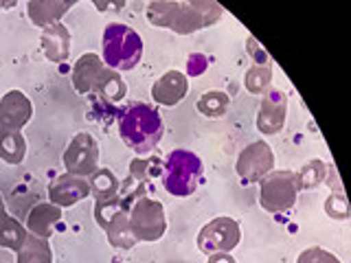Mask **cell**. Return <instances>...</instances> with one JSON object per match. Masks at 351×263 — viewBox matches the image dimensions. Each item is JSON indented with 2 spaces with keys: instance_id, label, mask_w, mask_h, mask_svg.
I'll return each mask as SVG.
<instances>
[{
  "instance_id": "cell-1",
  "label": "cell",
  "mask_w": 351,
  "mask_h": 263,
  "mask_svg": "<svg viewBox=\"0 0 351 263\" xmlns=\"http://www.w3.org/2000/svg\"><path fill=\"white\" fill-rule=\"evenodd\" d=\"M152 27L169 29L178 36H191L217 25L224 9L211 0H154L145 9Z\"/></svg>"
},
{
  "instance_id": "cell-2",
  "label": "cell",
  "mask_w": 351,
  "mask_h": 263,
  "mask_svg": "<svg viewBox=\"0 0 351 263\" xmlns=\"http://www.w3.org/2000/svg\"><path fill=\"white\" fill-rule=\"evenodd\" d=\"M165 134V123L162 116L158 112V108H154L149 103H130L123 114L119 118V136L125 145L138 153V156H145V153L154 151L162 140Z\"/></svg>"
},
{
  "instance_id": "cell-3",
  "label": "cell",
  "mask_w": 351,
  "mask_h": 263,
  "mask_svg": "<svg viewBox=\"0 0 351 263\" xmlns=\"http://www.w3.org/2000/svg\"><path fill=\"white\" fill-rule=\"evenodd\" d=\"M204 178L202 158L191 149H171L162 160V186L173 197H189Z\"/></svg>"
},
{
  "instance_id": "cell-4",
  "label": "cell",
  "mask_w": 351,
  "mask_h": 263,
  "mask_svg": "<svg viewBox=\"0 0 351 263\" xmlns=\"http://www.w3.org/2000/svg\"><path fill=\"white\" fill-rule=\"evenodd\" d=\"M101 53L106 66L117 73H128L136 68L143 60V40L132 27L112 22L104 29Z\"/></svg>"
},
{
  "instance_id": "cell-5",
  "label": "cell",
  "mask_w": 351,
  "mask_h": 263,
  "mask_svg": "<svg viewBox=\"0 0 351 263\" xmlns=\"http://www.w3.org/2000/svg\"><path fill=\"white\" fill-rule=\"evenodd\" d=\"M299 193L301 191H299V182H296V173L290 169L270 171L259 182V204L263 211H268L272 215L292 211Z\"/></svg>"
},
{
  "instance_id": "cell-6",
  "label": "cell",
  "mask_w": 351,
  "mask_h": 263,
  "mask_svg": "<svg viewBox=\"0 0 351 263\" xmlns=\"http://www.w3.org/2000/svg\"><path fill=\"white\" fill-rule=\"evenodd\" d=\"M128 222H130V230H132V235H134L136 244L138 241L152 244V241L162 239L165 233H167V215H165L162 202L147 195L130 206Z\"/></svg>"
},
{
  "instance_id": "cell-7",
  "label": "cell",
  "mask_w": 351,
  "mask_h": 263,
  "mask_svg": "<svg viewBox=\"0 0 351 263\" xmlns=\"http://www.w3.org/2000/svg\"><path fill=\"white\" fill-rule=\"evenodd\" d=\"M241 241L239 222L233 217H215L206 222L200 233H197V248L204 255H215V252H233Z\"/></svg>"
},
{
  "instance_id": "cell-8",
  "label": "cell",
  "mask_w": 351,
  "mask_h": 263,
  "mask_svg": "<svg viewBox=\"0 0 351 263\" xmlns=\"http://www.w3.org/2000/svg\"><path fill=\"white\" fill-rule=\"evenodd\" d=\"M235 171L241 184L261 182L270 171H274V153L266 140H255L239 151Z\"/></svg>"
},
{
  "instance_id": "cell-9",
  "label": "cell",
  "mask_w": 351,
  "mask_h": 263,
  "mask_svg": "<svg viewBox=\"0 0 351 263\" xmlns=\"http://www.w3.org/2000/svg\"><path fill=\"white\" fill-rule=\"evenodd\" d=\"M64 169L71 175L88 178L99 169V145L93 134L80 132L75 134L64 151Z\"/></svg>"
},
{
  "instance_id": "cell-10",
  "label": "cell",
  "mask_w": 351,
  "mask_h": 263,
  "mask_svg": "<svg viewBox=\"0 0 351 263\" xmlns=\"http://www.w3.org/2000/svg\"><path fill=\"white\" fill-rule=\"evenodd\" d=\"M285 118H288V95L277 88L263 95L259 112H257V129L263 136L279 134L285 127Z\"/></svg>"
},
{
  "instance_id": "cell-11",
  "label": "cell",
  "mask_w": 351,
  "mask_h": 263,
  "mask_svg": "<svg viewBox=\"0 0 351 263\" xmlns=\"http://www.w3.org/2000/svg\"><path fill=\"white\" fill-rule=\"evenodd\" d=\"M88 195H90V184H88V178H80V175L64 173L49 184V202L60 208L75 206Z\"/></svg>"
},
{
  "instance_id": "cell-12",
  "label": "cell",
  "mask_w": 351,
  "mask_h": 263,
  "mask_svg": "<svg viewBox=\"0 0 351 263\" xmlns=\"http://www.w3.org/2000/svg\"><path fill=\"white\" fill-rule=\"evenodd\" d=\"M33 116L31 99L20 90H9L0 99V125L11 132H22Z\"/></svg>"
},
{
  "instance_id": "cell-13",
  "label": "cell",
  "mask_w": 351,
  "mask_h": 263,
  "mask_svg": "<svg viewBox=\"0 0 351 263\" xmlns=\"http://www.w3.org/2000/svg\"><path fill=\"white\" fill-rule=\"evenodd\" d=\"M186 92H189V79L182 71H167L152 86V99L165 108L178 105Z\"/></svg>"
},
{
  "instance_id": "cell-14",
  "label": "cell",
  "mask_w": 351,
  "mask_h": 263,
  "mask_svg": "<svg viewBox=\"0 0 351 263\" xmlns=\"http://www.w3.org/2000/svg\"><path fill=\"white\" fill-rule=\"evenodd\" d=\"M40 47L44 58L53 64H62L66 62L71 53V31L64 22H58V25H51L42 31L40 38Z\"/></svg>"
},
{
  "instance_id": "cell-15",
  "label": "cell",
  "mask_w": 351,
  "mask_h": 263,
  "mask_svg": "<svg viewBox=\"0 0 351 263\" xmlns=\"http://www.w3.org/2000/svg\"><path fill=\"white\" fill-rule=\"evenodd\" d=\"M104 68H106V64L97 53L82 55L73 66V88L80 95H93V88Z\"/></svg>"
},
{
  "instance_id": "cell-16",
  "label": "cell",
  "mask_w": 351,
  "mask_h": 263,
  "mask_svg": "<svg viewBox=\"0 0 351 263\" xmlns=\"http://www.w3.org/2000/svg\"><path fill=\"white\" fill-rule=\"evenodd\" d=\"M75 7V0H31L27 5L29 20L36 27L47 29L51 25L62 22L66 11H71Z\"/></svg>"
},
{
  "instance_id": "cell-17",
  "label": "cell",
  "mask_w": 351,
  "mask_h": 263,
  "mask_svg": "<svg viewBox=\"0 0 351 263\" xmlns=\"http://www.w3.org/2000/svg\"><path fill=\"white\" fill-rule=\"evenodd\" d=\"M62 219V208L55 206L51 202H42V204H36L29 211V217H27V233L36 235V237H42V239H49L53 235L55 226L60 224Z\"/></svg>"
},
{
  "instance_id": "cell-18",
  "label": "cell",
  "mask_w": 351,
  "mask_h": 263,
  "mask_svg": "<svg viewBox=\"0 0 351 263\" xmlns=\"http://www.w3.org/2000/svg\"><path fill=\"white\" fill-rule=\"evenodd\" d=\"M27 228L22 226L14 215L7 213V206L3 195H0V248H7L11 252H18L20 246L27 239Z\"/></svg>"
},
{
  "instance_id": "cell-19",
  "label": "cell",
  "mask_w": 351,
  "mask_h": 263,
  "mask_svg": "<svg viewBox=\"0 0 351 263\" xmlns=\"http://www.w3.org/2000/svg\"><path fill=\"white\" fill-rule=\"evenodd\" d=\"M93 95L99 99V101L119 103V101H123V97L128 95V84L123 82L121 73L104 68L93 88Z\"/></svg>"
},
{
  "instance_id": "cell-20",
  "label": "cell",
  "mask_w": 351,
  "mask_h": 263,
  "mask_svg": "<svg viewBox=\"0 0 351 263\" xmlns=\"http://www.w3.org/2000/svg\"><path fill=\"white\" fill-rule=\"evenodd\" d=\"M27 158V140L22 132H11L0 125V160L7 164H20Z\"/></svg>"
},
{
  "instance_id": "cell-21",
  "label": "cell",
  "mask_w": 351,
  "mask_h": 263,
  "mask_svg": "<svg viewBox=\"0 0 351 263\" xmlns=\"http://www.w3.org/2000/svg\"><path fill=\"white\" fill-rule=\"evenodd\" d=\"M88 184H90V195H95V202H106L119 195L121 180L117 178L112 169L101 167L93 175H88Z\"/></svg>"
},
{
  "instance_id": "cell-22",
  "label": "cell",
  "mask_w": 351,
  "mask_h": 263,
  "mask_svg": "<svg viewBox=\"0 0 351 263\" xmlns=\"http://www.w3.org/2000/svg\"><path fill=\"white\" fill-rule=\"evenodd\" d=\"M16 263H53V248L49 239H42L36 235H27L25 244L16 252Z\"/></svg>"
},
{
  "instance_id": "cell-23",
  "label": "cell",
  "mask_w": 351,
  "mask_h": 263,
  "mask_svg": "<svg viewBox=\"0 0 351 263\" xmlns=\"http://www.w3.org/2000/svg\"><path fill=\"white\" fill-rule=\"evenodd\" d=\"M104 230H106V235H108L110 246H114L119 250H132V248L136 246V239H134V235H132V230H130L128 211L117 213L112 219H110V224Z\"/></svg>"
},
{
  "instance_id": "cell-24",
  "label": "cell",
  "mask_w": 351,
  "mask_h": 263,
  "mask_svg": "<svg viewBox=\"0 0 351 263\" xmlns=\"http://www.w3.org/2000/svg\"><path fill=\"white\" fill-rule=\"evenodd\" d=\"M244 86L250 95L263 97L272 88V66L270 64H252L244 75Z\"/></svg>"
},
{
  "instance_id": "cell-25",
  "label": "cell",
  "mask_w": 351,
  "mask_h": 263,
  "mask_svg": "<svg viewBox=\"0 0 351 263\" xmlns=\"http://www.w3.org/2000/svg\"><path fill=\"white\" fill-rule=\"evenodd\" d=\"M228 105H230V97L222 90H211V92H204L200 99H197V112L202 116L208 118H219L228 112Z\"/></svg>"
},
{
  "instance_id": "cell-26",
  "label": "cell",
  "mask_w": 351,
  "mask_h": 263,
  "mask_svg": "<svg viewBox=\"0 0 351 263\" xmlns=\"http://www.w3.org/2000/svg\"><path fill=\"white\" fill-rule=\"evenodd\" d=\"M327 175V164L321 158H314L305 162L303 167L296 171V182H299V191H310L321 186Z\"/></svg>"
},
{
  "instance_id": "cell-27",
  "label": "cell",
  "mask_w": 351,
  "mask_h": 263,
  "mask_svg": "<svg viewBox=\"0 0 351 263\" xmlns=\"http://www.w3.org/2000/svg\"><path fill=\"white\" fill-rule=\"evenodd\" d=\"M162 175V160L158 158H134L130 162L128 178H132L138 184H147L149 180Z\"/></svg>"
},
{
  "instance_id": "cell-28",
  "label": "cell",
  "mask_w": 351,
  "mask_h": 263,
  "mask_svg": "<svg viewBox=\"0 0 351 263\" xmlns=\"http://www.w3.org/2000/svg\"><path fill=\"white\" fill-rule=\"evenodd\" d=\"M121 211H125V206L121 202L119 195L112 197V200H106V202H95V219L101 228H106L110 224V219Z\"/></svg>"
},
{
  "instance_id": "cell-29",
  "label": "cell",
  "mask_w": 351,
  "mask_h": 263,
  "mask_svg": "<svg viewBox=\"0 0 351 263\" xmlns=\"http://www.w3.org/2000/svg\"><path fill=\"white\" fill-rule=\"evenodd\" d=\"M296 263H340V259L334 255V252L312 246V248H305L301 255L296 257Z\"/></svg>"
},
{
  "instance_id": "cell-30",
  "label": "cell",
  "mask_w": 351,
  "mask_h": 263,
  "mask_svg": "<svg viewBox=\"0 0 351 263\" xmlns=\"http://www.w3.org/2000/svg\"><path fill=\"white\" fill-rule=\"evenodd\" d=\"M325 213L332 219H349V204L343 193H332L325 200Z\"/></svg>"
},
{
  "instance_id": "cell-31",
  "label": "cell",
  "mask_w": 351,
  "mask_h": 263,
  "mask_svg": "<svg viewBox=\"0 0 351 263\" xmlns=\"http://www.w3.org/2000/svg\"><path fill=\"white\" fill-rule=\"evenodd\" d=\"M125 7V3H117V5H97V9H121Z\"/></svg>"
}]
</instances>
